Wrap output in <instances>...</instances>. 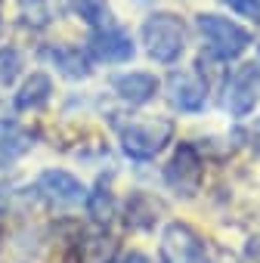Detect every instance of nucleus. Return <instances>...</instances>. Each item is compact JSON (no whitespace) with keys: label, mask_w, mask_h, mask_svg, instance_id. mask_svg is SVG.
<instances>
[{"label":"nucleus","mask_w":260,"mask_h":263,"mask_svg":"<svg viewBox=\"0 0 260 263\" xmlns=\"http://www.w3.org/2000/svg\"><path fill=\"white\" fill-rule=\"evenodd\" d=\"M168 99L177 111H186V115H195L205 108L208 102V81L201 71H192V68H180V71H171L168 78Z\"/></svg>","instance_id":"obj_7"},{"label":"nucleus","mask_w":260,"mask_h":263,"mask_svg":"<svg viewBox=\"0 0 260 263\" xmlns=\"http://www.w3.org/2000/svg\"><path fill=\"white\" fill-rule=\"evenodd\" d=\"M19 71H22V56H19V50L4 47V50H0V87H10V84L19 78Z\"/></svg>","instance_id":"obj_15"},{"label":"nucleus","mask_w":260,"mask_h":263,"mask_svg":"<svg viewBox=\"0 0 260 263\" xmlns=\"http://www.w3.org/2000/svg\"><path fill=\"white\" fill-rule=\"evenodd\" d=\"M251 140H254V143H260V118H257V124H254V134H251ZM257 152H260V146H257Z\"/></svg>","instance_id":"obj_19"},{"label":"nucleus","mask_w":260,"mask_h":263,"mask_svg":"<svg viewBox=\"0 0 260 263\" xmlns=\"http://www.w3.org/2000/svg\"><path fill=\"white\" fill-rule=\"evenodd\" d=\"M65 10L75 13L81 22H87L90 28H102L112 22V13H108V4L105 0H62Z\"/></svg>","instance_id":"obj_13"},{"label":"nucleus","mask_w":260,"mask_h":263,"mask_svg":"<svg viewBox=\"0 0 260 263\" xmlns=\"http://www.w3.org/2000/svg\"><path fill=\"white\" fill-rule=\"evenodd\" d=\"M44 56L65 74V78H87L90 74V62H87V56L78 50V47H50V50H44Z\"/></svg>","instance_id":"obj_11"},{"label":"nucleus","mask_w":260,"mask_h":263,"mask_svg":"<svg viewBox=\"0 0 260 263\" xmlns=\"http://www.w3.org/2000/svg\"><path fill=\"white\" fill-rule=\"evenodd\" d=\"M38 192L56 204H78L87 198V189L81 180H75L71 174L65 171H44L41 180H38Z\"/></svg>","instance_id":"obj_9"},{"label":"nucleus","mask_w":260,"mask_h":263,"mask_svg":"<svg viewBox=\"0 0 260 263\" xmlns=\"http://www.w3.org/2000/svg\"><path fill=\"white\" fill-rule=\"evenodd\" d=\"M198 31L208 44V53L220 62H232L238 59L248 47H251V31L242 28L232 19L214 16V13H201L198 16Z\"/></svg>","instance_id":"obj_3"},{"label":"nucleus","mask_w":260,"mask_h":263,"mask_svg":"<svg viewBox=\"0 0 260 263\" xmlns=\"http://www.w3.org/2000/svg\"><path fill=\"white\" fill-rule=\"evenodd\" d=\"M87 50L96 62H108V65H118V62H130L137 53L130 34L118 25H102V28H93L90 41H87Z\"/></svg>","instance_id":"obj_8"},{"label":"nucleus","mask_w":260,"mask_h":263,"mask_svg":"<svg viewBox=\"0 0 260 263\" xmlns=\"http://www.w3.org/2000/svg\"><path fill=\"white\" fill-rule=\"evenodd\" d=\"M161 263H208L201 235L189 223H168L161 235Z\"/></svg>","instance_id":"obj_6"},{"label":"nucleus","mask_w":260,"mask_h":263,"mask_svg":"<svg viewBox=\"0 0 260 263\" xmlns=\"http://www.w3.org/2000/svg\"><path fill=\"white\" fill-rule=\"evenodd\" d=\"M50 93H53L50 78H47L44 71H34V74L22 84V90L16 93V108H19V111H34V108L47 105Z\"/></svg>","instance_id":"obj_12"},{"label":"nucleus","mask_w":260,"mask_h":263,"mask_svg":"<svg viewBox=\"0 0 260 263\" xmlns=\"http://www.w3.org/2000/svg\"><path fill=\"white\" fill-rule=\"evenodd\" d=\"M87 201H90V214H93L99 223H102V220H108V214H112V198H108L105 192H93Z\"/></svg>","instance_id":"obj_17"},{"label":"nucleus","mask_w":260,"mask_h":263,"mask_svg":"<svg viewBox=\"0 0 260 263\" xmlns=\"http://www.w3.org/2000/svg\"><path fill=\"white\" fill-rule=\"evenodd\" d=\"M0 201H4V195H0Z\"/></svg>","instance_id":"obj_20"},{"label":"nucleus","mask_w":260,"mask_h":263,"mask_svg":"<svg viewBox=\"0 0 260 263\" xmlns=\"http://www.w3.org/2000/svg\"><path fill=\"white\" fill-rule=\"evenodd\" d=\"M118 140L127 158L152 161L174 137V124L168 118H140V121H115Z\"/></svg>","instance_id":"obj_1"},{"label":"nucleus","mask_w":260,"mask_h":263,"mask_svg":"<svg viewBox=\"0 0 260 263\" xmlns=\"http://www.w3.org/2000/svg\"><path fill=\"white\" fill-rule=\"evenodd\" d=\"M28 146H31L28 134H22V130H16V127H0V164H10Z\"/></svg>","instance_id":"obj_14"},{"label":"nucleus","mask_w":260,"mask_h":263,"mask_svg":"<svg viewBox=\"0 0 260 263\" xmlns=\"http://www.w3.org/2000/svg\"><path fill=\"white\" fill-rule=\"evenodd\" d=\"M143 44L155 62H177L186 50V25L174 13H152L143 22Z\"/></svg>","instance_id":"obj_2"},{"label":"nucleus","mask_w":260,"mask_h":263,"mask_svg":"<svg viewBox=\"0 0 260 263\" xmlns=\"http://www.w3.org/2000/svg\"><path fill=\"white\" fill-rule=\"evenodd\" d=\"M257 102H260V65L242 62L238 68H232L226 74V84H223V108L232 118H248Z\"/></svg>","instance_id":"obj_4"},{"label":"nucleus","mask_w":260,"mask_h":263,"mask_svg":"<svg viewBox=\"0 0 260 263\" xmlns=\"http://www.w3.org/2000/svg\"><path fill=\"white\" fill-rule=\"evenodd\" d=\"M112 90L130 105H146L158 93V78L149 71H127V74L112 78Z\"/></svg>","instance_id":"obj_10"},{"label":"nucleus","mask_w":260,"mask_h":263,"mask_svg":"<svg viewBox=\"0 0 260 263\" xmlns=\"http://www.w3.org/2000/svg\"><path fill=\"white\" fill-rule=\"evenodd\" d=\"M164 180H168V186L177 195H186V198H192L201 189L205 161H201V155H198V149L192 143H180V149L174 152L171 164L164 167Z\"/></svg>","instance_id":"obj_5"},{"label":"nucleus","mask_w":260,"mask_h":263,"mask_svg":"<svg viewBox=\"0 0 260 263\" xmlns=\"http://www.w3.org/2000/svg\"><path fill=\"white\" fill-rule=\"evenodd\" d=\"M220 4L229 7L232 13H238V16H245V19H251V22L260 25V0H220Z\"/></svg>","instance_id":"obj_16"},{"label":"nucleus","mask_w":260,"mask_h":263,"mask_svg":"<svg viewBox=\"0 0 260 263\" xmlns=\"http://www.w3.org/2000/svg\"><path fill=\"white\" fill-rule=\"evenodd\" d=\"M121 263H149V257H143V254H137V251H134V254H127Z\"/></svg>","instance_id":"obj_18"}]
</instances>
